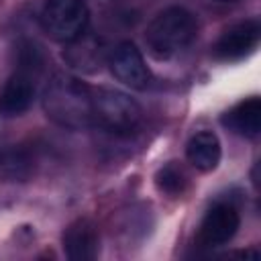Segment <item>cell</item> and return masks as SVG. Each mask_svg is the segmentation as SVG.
Returning <instances> with one entry per match:
<instances>
[{"label": "cell", "instance_id": "cell-1", "mask_svg": "<svg viewBox=\"0 0 261 261\" xmlns=\"http://www.w3.org/2000/svg\"><path fill=\"white\" fill-rule=\"evenodd\" d=\"M43 110L51 122L67 130H82L94 124L92 88L71 73H55L43 92Z\"/></svg>", "mask_w": 261, "mask_h": 261}, {"label": "cell", "instance_id": "cell-2", "mask_svg": "<svg viewBox=\"0 0 261 261\" xmlns=\"http://www.w3.org/2000/svg\"><path fill=\"white\" fill-rule=\"evenodd\" d=\"M196 16L184 6H169L149 22L145 31V43L155 59L165 61L179 55L196 39Z\"/></svg>", "mask_w": 261, "mask_h": 261}, {"label": "cell", "instance_id": "cell-3", "mask_svg": "<svg viewBox=\"0 0 261 261\" xmlns=\"http://www.w3.org/2000/svg\"><path fill=\"white\" fill-rule=\"evenodd\" d=\"M92 110L94 124L114 135H130L143 120L141 106L128 94L114 88L92 90Z\"/></svg>", "mask_w": 261, "mask_h": 261}, {"label": "cell", "instance_id": "cell-4", "mask_svg": "<svg viewBox=\"0 0 261 261\" xmlns=\"http://www.w3.org/2000/svg\"><path fill=\"white\" fill-rule=\"evenodd\" d=\"M90 10L84 0H47L41 12L43 31L57 43H71L88 31Z\"/></svg>", "mask_w": 261, "mask_h": 261}, {"label": "cell", "instance_id": "cell-5", "mask_svg": "<svg viewBox=\"0 0 261 261\" xmlns=\"http://www.w3.org/2000/svg\"><path fill=\"white\" fill-rule=\"evenodd\" d=\"M108 65L112 75L130 90H147L151 86V71L143 59V53L130 41H122L112 49Z\"/></svg>", "mask_w": 261, "mask_h": 261}, {"label": "cell", "instance_id": "cell-6", "mask_svg": "<svg viewBox=\"0 0 261 261\" xmlns=\"http://www.w3.org/2000/svg\"><path fill=\"white\" fill-rule=\"evenodd\" d=\"M261 37V24L257 18H247L230 24L222 31L212 47V53L220 61H237L255 51Z\"/></svg>", "mask_w": 261, "mask_h": 261}, {"label": "cell", "instance_id": "cell-7", "mask_svg": "<svg viewBox=\"0 0 261 261\" xmlns=\"http://www.w3.org/2000/svg\"><path fill=\"white\" fill-rule=\"evenodd\" d=\"M239 226H241L239 210L228 202H218L202 218L198 230V243L202 247H220L237 234Z\"/></svg>", "mask_w": 261, "mask_h": 261}, {"label": "cell", "instance_id": "cell-8", "mask_svg": "<svg viewBox=\"0 0 261 261\" xmlns=\"http://www.w3.org/2000/svg\"><path fill=\"white\" fill-rule=\"evenodd\" d=\"M63 251L71 261H94L100 251L96 224L88 218L73 220L63 232Z\"/></svg>", "mask_w": 261, "mask_h": 261}, {"label": "cell", "instance_id": "cell-9", "mask_svg": "<svg viewBox=\"0 0 261 261\" xmlns=\"http://www.w3.org/2000/svg\"><path fill=\"white\" fill-rule=\"evenodd\" d=\"M39 75L27 71V69H16L8 82L4 84L2 88V94H0V112L4 116H18L22 112L29 110V106L33 104V98H35V80Z\"/></svg>", "mask_w": 261, "mask_h": 261}, {"label": "cell", "instance_id": "cell-10", "mask_svg": "<svg viewBox=\"0 0 261 261\" xmlns=\"http://www.w3.org/2000/svg\"><path fill=\"white\" fill-rule=\"evenodd\" d=\"M63 57L73 69L96 71L104 63V43H102L100 37L86 31L75 41L67 43V49L63 53Z\"/></svg>", "mask_w": 261, "mask_h": 261}, {"label": "cell", "instance_id": "cell-11", "mask_svg": "<svg viewBox=\"0 0 261 261\" xmlns=\"http://www.w3.org/2000/svg\"><path fill=\"white\" fill-rule=\"evenodd\" d=\"M220 120L234 135L245 137V139H253L261 130V100L257 96L241 100L230 110H226Z\"/></svg>", "mask_w": 261, "mask_h": 261}, {"label": "cell", "instance_id": "cell-12", "mask_svg": "<svg viewBox=\"0 0 261 261\" xmlns=\"http://www.w3.org/2000/svg\"><path fill=\"white\" fill-rule=\"evenodd\" d=\"M186 157L198 171L202 173L214 171L222 157V147L218 137L212 130H200L192 135L186 145Z\"/></svg>", "mask_w": 261, "mask_h": 261}, {"label": "cell", "instance_id": "cell-13", "mask_svg": "<svg viewBox=\"0 0 261 261\" xmlns=\"http://www.w3.org/2000/svg\"><path fill=\"white\" fill-rule=\"evenodd\" d=\"M155 184L157 188L163 192V194H169V196H179L184 194L186 190V173L175 165V163H169L165 167H161L155 175Z\"/></svg>", "mask_w": 261, "mask_h": 261}, {"label": "cell", "instance_id": "cell-14", "mask_svg": "<svg viewBox=\"0 0 261 261\" xmlns=\"http://www.w3.org/2000/svg\"><path fill=\"white\" fill-rule=\"evenodd\" d=\"M216 2H232V0H216Z\"/></svg>", "mask_w": 261, "mask_h": 261}]
</instances>
